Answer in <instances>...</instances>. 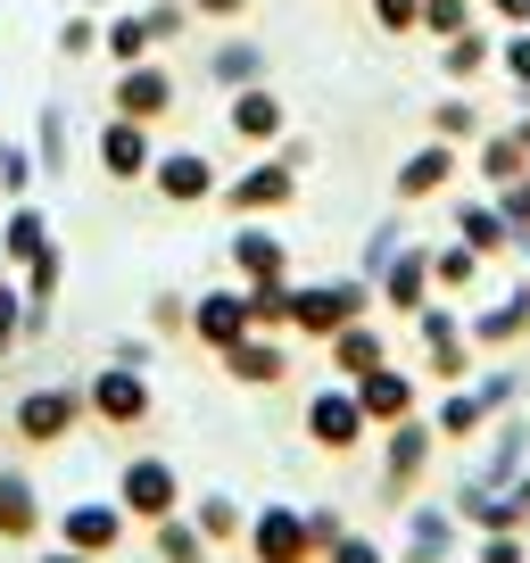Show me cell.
<instances>
[{
	"label": "cell",
	"instance_id": "6",
	"mask_svg": "<svg viewBox=\"0 0 530 563\" xmlns=\"http://www.w3.org/2000/svg\"><path fill=\"white\" fill-rule=\"evenodd\" d=\"M431 456H440V431H431V415H407L382 431V497L389 506H407L415 489H423Z\"/></svg>",
	"mask_w": 530,
	"mask_h": 563
},
{
	"label": "cell",
	"instance_id": "28",
	"mask_svg": "<svg viewBox=\"0 0 530 563\" xmlns=\"http://www.w3.org/2000/svg\"><path fill=\"white\" fill-rule=\"evenodd\" d=\"M323 356H332V382H356V373H373V365L389 356L382 316H356V323H340V332L323 340Z\"/></svg>",
	"mask_w": 530,
	"mask_h": 563
},
{
	"label": "cell",
	"instance_id": "30",
	"mask_svg": "<svg viewBox=\"0 0 530 563\" xmlns=\"http://www.w3.org/2000/svg\"><path fill=\"white\" fill-rule=\"evenodd\" d=\"M42 249H51V216H42L34 199H9V216H0V257H9V274L34 265Z\"/></svg>",
	"mask_w": 530,
	"mask_h": 563
},
{
	"label": "cell",
	"instance_id": "8",
	"mask_svg": "<svg viewBox=\"0 0 530 563\" xmlns=\"http://www.w3.org/2000/svg\"><path fill=\"white\" fill-rule=\"evenodd\" d=\"M299 422H307V440H316L323 456H356L365 440H382V431L365 422V406H356V389H349V382H323L316 398H307V415H299Z\"/></svg>",
	"mask_w": 530,
	"mask_h": 563
},
{
	"label": "cell",
	"instance_id": "5",
	"mask_svg": "<svg viewBox=\"0 0 530 563\" xmlns=\"http://www.w3.org/2000/svg\"><path fill=\"white\" fill-rule=\"evenodd\" d=\"M150 191H158L166 208H216V191H224V166H216L199 141H158Z\"/></svg>",
	"mask_w": 530,
	"mask_h": 563
},
{
	"label": "cell",
	"instance_id": "34",
	"mask_svg": "<svg viewBox=\"0 0 530 563\" xmlns=\"http://www.w3.org/2000/svg\"><path fill=\"white\" fill-rule=\"evenodd\" d=\"M183 514L199 522V539H208V547H241V530H249V506L232 489H199V506H183Z\"/></svg>",
	"mask_w": 530,
	"mask_h": 563
},
{
	"label": "cell",
	"instance_id": "53",
	"mask_svg": "<svg viewBox=\"0 0 530 563\" xmlns=\"http://www.w3.org/2000/svg\"><path fill=\"white\" fill-rule=\"evenodd\" d=\"M307 539H316V555L340 547V539H349V514H340V506H307Z\"/></svg>",
	"mask_w": 530,
	"mask_h": 563
},
{
	"label": "cell",
	"instance_id": "36",
	"mask_svg": "<svg viewBox=\"0 0 530 563\" xmlns=\"http://www.w3.org/2000/svg\"><path fill=\"white\" fill-rule=\"evenodd\" d=\"M481 265H489L481 249L440 241V249H431V290H440V299H473V290H481Z\"/></svg>",
	"mask_w": 530,
	"mask_h": 563
},
{
	"label": "cell",
	"instance_id": "16",
	"mask_svg": "<svg viewBox=\"0 0 530 563\" xmlns=\"http://www.w3.org/2000/svg\"><path fill=\"white\" fill-rule=\"evenodd\" d=\"M224 124H232V141H241V150H283V141H290V108H283V91H274V84L232 91V100H224Z\"/></svg>",
	"mask_w": 530,
	"mask_h": 563
},
{
	"label": "cell",
	"instance_id": "18",
	"mask_svg": "<svg viewBox=\"0 0 530 563\" xmlns=\"http://www.w3.org/2000/svg\"><path fill=\"white\" fill-rule=\"evenodd\" d=\"M464 340H473L481 356H506V349H522V340H530V282H514L506 299L473 307V316H464Z\"/></svg>",
	"mask_w": 530,
	"mask_h": 563
},
{
	"label": "cell",
	"instance_id": "11",
	"mask_svg": "<svg viewBox=\"0 0 530 563\" xmlns=\"http://www.w3.org/2000/svg\"><path fill=\"white\" fill-rule=\"evenodd\" d=\"M183 100L175 67L166 58H142V67H117V84H108V117H133V124H166Z\"/></svg>",
	"mask_w": 530,
	"mask_h": 563
},
{
	"label": "cell",
	"instance_id": "40",
	"mask_svg": "<svg viewBox=\"0 0 530 563\" xmlns=\"http://www.w3.org/2000/svg\"><path fill=\"white\" fill-rule=\"evenodd\" d=\"M241 299L257 332H290V282H241Z\"/></svg>",
	"mask_w": 530,
	"mask_h": 563
},
{
	"label": "cell",
	"instance_id": "46",
	"mask_svg": "<svg viewBox=\"0 0 530 563\" xmlns=\"http://www.w3.org/2000/svg\"><path fill=\"white\" fill-rule=\"evenodd\" d=\"M18 340H25V290H18V274L0 282V365L18 356Z\"/></svg>",
	"mask_w": 530,
	"mask_h": 563
},
{
	"label": "cell",
	"instance_id": "9",
	"mask_svg": "<svg viewBox=\"0 0 530 563\" xmlns=\"http://www.w3.org/2000/svg\"><path fill=\"white\" fill-rule=\"evenodd\" d=\"M51 530H58V547H75V555L108 563L124 539H133V514H124L117 497H75L67 514H51Z\"/></svg>",
	"mask_w": 530,
	"mask_h": 563
},
{
	"label": "cell",
	"instance_id": "20",
	"mask_svg": "<svg viewBox=\"0 0 530 563\" xmlns=\"http://www.w3.org/2000/svg\"><path fill=\"white\" fill-rule=\"evenodd\" d=\"M373 299H382V316H398V323H407V316H415L423 299H440V290H431V249H423V241H407L398 257L382 265V282H373Z\"/></svg>",
	"mask_w": 530,
	"mask_h": 563
},
{
	"label": "cell",
	"instance_id": "44",
	"mask_svg": "<svg viewBox=\"0 0 530 563\" xmlns=\"http://www.w3.org/2000/svg\"><path fill=\"white\" fill-rule=\"evenodd\" d=\"M142 18H150V42H158V51H175V42L199 25V18H191V0H150Z\"/></svg>",
	"mask_w": 530,
	"mask_h": 563
},
{
	"label": "cell",
	"instance_id": "27",
	"mask_svg": "<svg viewBox=\"0 0 530 563\" xmlns=\"http://www.w3.org/2000/svg\"><path fill=\"white\" fill-rule=\"evenodd\" d=\"M224 373L241 389H274V382H290V349H283V332H249V340H232L224 349Z\"/></svg>",
	"mask_w": 530,
	"mask_h": 563
},
{
	"label": "cell",
	"instance_id": "35",
	"mask_svg": "<svg viewBox=\"0 0 530 563\" xmlns=\"http://www.w3.org/2000/svg\"><path fill=\"white\" fill-rule=\"evenodd\" d=\"M100 58H117V67H142V58H158V42H150V18H142V9H108Z\"/></svg>",
	"mask_w": 530,
	"mask_h": 563
},
{
	"label": "cell",
	"instance_id": "42",
	"mask_svg": "<svg viewBox=\"0 0 530 563\" xmlns=\"http://www.w3.org/2000/svg\"><path fill=\"white\" fill-rule=\"evenodd\" d=\"M464 25H481V0H423V42H456Z\"/></svg>",
	"mask_w": 530,
	"mask_h": 563
},
{
	"label": "cell",
	"instance_id": "26",
	"mask_svg": "<svg viewBox=\"0 0 530 563\" xmlns=\"http://www.w3.org/2000/svg\"><path fill=\"white\" fill-rule=\"evenodd\" d=\"M423 415H431V431H440V448H473L481 440V431H489V406H481V389L473 382H456V389H440V398H431L423 406Z\"/></svg>",
	"mask_w": 530,
	"mask_h": 563
},
{
	"label": "cell",
	"instance_id": "55",
	"mask_svg": "<svg viewBox=\"0 0 530 563\" xmlns=\"http://www.w3.org/2000/svg\"><path fill=\"white\" fill-rule=\"evenodd\" d=\"M481 18H489L497 34H514V25H530V0H481Z\"/></svg>",
	"mask_w": 530,
	"mask_h": 563
},
{
	"label": "cell",
	"instance_id": "41",
	"mask_svg": "<svg viewBox=\"0 0 530 563\" xmlns=\"http://www.w3.org/2000/svg\"><path fill=\"white\" fill-rule=\"evenodd\" d=\"M42 191V166L25 141H0V199H34Z\"/></svg>",
	"mask_w": 530,
	"mask_h": 563
},
{
	"label": "cell",
	"instance_id": "59",
	"mask_svg": "<svg viewBox=\"0 0 530 563\" xmlns=\"http://www.w3.org/2000/svg\"><path fill=\"white\" fill-rule=\"evenodd\" d=\"M506 489H514V497H522V506H530V464H522V473H514V481H506Z\"/></svg>",
	"mask_w": 530,
	"mask_h": 563
},
{
	"label": "cell",
	"instance_id": "25",
	"mask_svg": "<svg viewBox=\"0 0 530 563\" xmlns=\"http://www.w3.org/2000/svg\"><path fill=\"white\" fill-rule=\"evenodd\" d=\"M481 440H489V456L473 464V481H481V489H506V481L530 464V422H522V406H514V415H497Z\"/></svg>",
	"mask_w": 530,
	"mask_h": 563
},
{
	"label": "cell",
	"instance_id": "58",
	"mask_svg": "<svg viewBox=\"0 0 530 563\" xmlns=\"http://www.w3.org/2000/svg\"><path fill=\"white\" fill-rule=\"evenodd\" d=\"M42 563H91V555H75V547H42Z\"/></svg>",
	"mask_w": 530,
	"mask_h": 563
},
{
	"label": "cell",
	"instance_id": "38",
	"mask_svg": "<svg viewBox=\"0 0 530 563\" xmlns=\"http://www.w3.org/2000/svg\"><path fill=\"white\" fill-rule=\"evenodd\" d=\"M67 158H75L67 108H42V117H34V166H42V183H67Z\"/></svg>",
	"mask_w": 530,
	"mask_h": 563
},
{
	"label": "cell",
	"instance_id": "17",
	"mask_svg": "<svg viewBox=\"0 0 530 563\" xmlns=\"http://www.w3.org/2000/svg\"><path fill=\"white\" fill-rule=\"evenodd\" d=\"M199 75L232 100V91H249V84H274V51H265V42H249V34H224V42H208V51H199Z\"/></svg>",
	"mask_w": 530,
	"mask_h": 563
},
{
	"label": "cell",
	"instance_id": "63",
	"mask_svg": "<svg viewBox=\"0 0 530 563\" xmlns=\"http://www.w3.org/2000/svg\"><path fill=\"white\" fill-rule=\"evenodd\" d=\"M0 282H9V257H0Z\"/></svg>",
	"mask_w": 530,
	"mask_h": 563
},
{
	"label": "cell",
	"instance_id": "64",
	"mask_svg": "<svg viewBox=\"0 0 530 563\" xmlns=\"http://www.w3.org/2000/svg\"><path fill=\"white\" fill-rule=\"evenodd\" d=\"M522 100H530V91H522Z\"/></svg>",
	"mask_w": 530,
	"mask_h": 563
},
{
	"label": "cell",
	"instance_id": "24",
	"mask_svg": "<svg viewBox=\"0 0 530 563\" xmlns=\"http://www.w3.org/2000/svg\"><path fill=\"white\" fill-rule=\"evenodd\" d=\"M448 506H456V522L473 530V539H489V530H530V506L514 489H481V481H464Z\"/></svg>",
	"mask_w": 530,
	"mask_h": 563
},
{
	"label": "cell",
	"instance_id": "3",
	"mask_svg": "<svg viewBox=\"0 0 530 563\" xmlns=\"http://www.w3.org/2000/svg\"><path fill=\"white\" fill-rule=\"evenodd\" d=\"M290 199H299V166L283 158V150H249L241 175H224V191H216V208L241 224V216H283Z\"/></svg>",
	"mask_w": 530,
	"mask_h": 563
},
{
	"label": "cell",
	"instance_id": "32",
	"mask_svg": "<svg viewBox=\"0 0 530 563\" xmlns=\"http://www.w3.org/2000/svg\"><path fill=\"white\" fill-rule=\"evenodd\" d=\"M423 124H431V141H456V150H473V141L489 133V117H481V100L464 84H448V100H431Z\"/></svg>",
	"mask_w": 530,
	"mask_h": 563
},
{
	"label": "cell",
	"instance_id": "60",
	"mask_svg": "<svg viewBox=\"0 0 530 563\" xmlns=\"http://www.w3.org/2000/svg\"><path fill=\"white\" fill-rule=\"evenodd\" d=\"M514 257H522V282H530V241H514Z\"/></svg>",
	"mask_w": 530,
	"mask_h": 563
},
{
	"label": "cell",
	"instance_id": "52",
	"mask_svg": "<svg viewBox=\"0 0 530 563\" xmlns=\"http://www.w3.org/2000/svg\"><path fill=\"white\" fill-rule=\"evenodd\" d=\"M150 332H191V299H183V290H158V299H150Z\"/></svg>",
	"mask_w": 530,
	"mask_h": 563
},
{
	"label": "cell",
	"instance_id": "51",
	"mask_svg": "<svg viewBox=\"0 0 530 563\" xmlns=\"http://www.w3.org/2000/svg\"><path fill=\"white\" fill-rule=\"evenodd\" d=\"M497 208H506V224H514V241H530V166H522V183H506V191H489Z\"/></svg>",
	"mask_w": 530,
	"mask_h": 563
},
{
	"label": "cell",
	"instance_id": "22",
	"mask_svg": "<svg viewBox=\"0 0 530 563\" xmlns=\"http://www.w3.org/2000/svg\"><path fill=\"white\" fill-rule=\"evenodd\" d=\"M42 530H51V506H42L34 473H25V464H0V539H9V547H34Z\"/></svg>",
	"mask_w": 530,
	"mask_h": 563
},
{
	"label": "cell",
	"instance_id": "47",
	"mask_svg": "<svg viewBox=\"0 0 530 563\" xmlns=\"http://www.w3.org/2000/svg\"><path fill=\"white\" fill-rule=\"evenodd\" d=\"M497 75H506L514 91H530V25H514V34H497Z\"/></svg>",
	"mask_w": 530,
	"mask_h": 563
},
{
	"label": "cell",
	"instance_id": "21",
	"mask_svg": "<svg viewBox=\"0 0 530 563\" xmlns=\"http://www.w3.org/2000/svg\"><path fill=\"white\" fill-rule=\"evenodd\" d=\"M257 323H249V299H241V282H224V290H199L191 299V340L208 356H224L232 340H249Z\"/></svg>",
	"mask_w": 530,
	"mask_h": 563
},
{
	"label": "cell",
	"instance_id": "56",
	"mask_svg": "<svg viewBox=\"0 0 530 563\" xmlns=\"http://www.w3.org/2000/svg\"><path fill=\"white\" fill-rule=\"evenodd\" d=\"M108 365H133V373H150V340H142V332H124L117 349H108Z\"/></svg>",
	"mask_w": 530,
	"mask_h": 563
},
{
	"label": "cell",
	"instance_id": "31",
	"mask_svg": "<svg viewBox=\"0 0 530 563\" xmlns=\"http://www.w3.org/2000/svg\"><path fill=\"white\" fill-rule=\"evenodd\" d=\"M522 166H530V150L506 133V124H489V133L473 141V183H489V191H506V183H522Z\"/></svg>",
	"mask_w": 530,
	"mask_h": 563
},
{
	"label": "cell",
	"instance_id": "23",
	"mask_svg": "<svg viewBox=\"0 0 530 563\" xmlns=\"http://www.w3.org/2000/svg\"><path fill=\"white\" fill-rule=\"evenodd\" d=\"M18 290H25V340H42L58 316V290H67V249L51 241L34 265H18Z\"/></svg>",
	"mask_w": 530,
	"mask_h": 563
},
{
	"label": "cell",
	"instance_id": "50",
	"mask_svg": "<svg viewBox=\"0 0 530 563\" xmlns=\"http://www.w3.org/2000/svg\"><path fill=\"white\" fill-rule=\"evenodd\" d=\"M316 563H389V547H382V539H365V530H349V539H340V547H323Z\"/></svg>",
	"mask_w": 530,
	"mask_h": 563
},
{
	"label": "cell",
	"instance_id": "10",
	"mask_svg": "<svg viewBox=\"0 0 530 563\" xmlns=\"http://www.w3.org/2000/svg\"><path fill=\"white\" fill-rule=\"evenodd\" d=\"M241 547H249V563H316V539H307V506H283V497L249 506Z\"/></svg>",
	"mask_w": 530,
	"mask_h": 563
},
{
	"label": "cell",
	"instance_id": "7",
	"mask_svg": "<svg viewBox=\"0 0 530 563\" xmlns=\"http://www.w3.org/2000/svg\"><path fill=\"white\" fill-rule=\"evenodd\" d=\"M84 406H91L100 431H142V422L158 415V389H150V373H133V365H100L84 382Z\"/></svg>",
	"mask_w": 530,
	"mask_h": 563
},
{
	"label": "cell",
	"instance_id": "57",
	"mask_svg": "<svg viewBox=\"0 0 530 563\" xmlns=\"http://www.w3.org/2000/svg\"><path fill=\"white\" fill-rule=\"evenodd\" d=\"M506 133H514V141L530 150V100H522V117H506Z\"/></svg>",
	"mask_w": 530,
	"mask_h": 563
},
{
	"label": "cell",
	"instance_id": "61",
	"mask_svg": "<svg viewBox=\"0 0 530 563\" xmlns=\"http://www.w3.org/2000/svg\"><path fill=\"white\" fill-rule=\"evenodd\" d=\"M75 9H91V18H100V9H117V0H75Z\"/></svg>",
	"mask_w": 530,
	"mask_h": 563
},
{
	"label": "cell",
	"instance_id": "48",
	"mask_svg": "<svg viewBox=\"0 0 530 563\" xmlns=\"http://www.w3.org/2000/svg\"><path fill=\"white\" fill-rule=\"evenodd\" d=\"M473 563H530V530H489V539H473Z\"/></svg>",
	"mask_w": 530,
	"mask_h": 563
},
{
	"label": "cell",
	"instance_id": "4",
	"mask_svg": "<svg viewBox=\"0 0 530 563\" xmlns=\"http://www.w3.org/2000/svg\"><path fill=\"white\" fill-rule=\"evenodd\" d=\"M117 506L133 514V530H150V522H166V514H183V506H191V489H183V464H175V456H124Z\"/></svg>",
	"mask_w": 530,
	"mask_h": 563
},
{
	"label": "cell",
	"instance_id": "43",
	"mask_svg": "<svg viewBox=\"0 0 530 563\" xmlns=\"http://www.w3.org/2000/svg\"><path fill=\"white\" fill-rule=\"evenodd\" d=\"M473 389H481V406H489V415H514V406H522V373H514V365H481Z\"/></svg>",
	"mask_w": 530,
	"mask_h": 563
},
{
	"label": "cell",
	"instance_id": "45",
	"mask_svg": "<svg viewBox=\"0 0 530 563\" xmlns=\"http://www.w3.org/2000/svg\"><path fill=\"white\" fill-rule=\"evenodd\" d=\"M365 18L382 25L389 42H407V34H423V0H365Z\"/></svg>",
	"mask_w": 530,
	"mask_h": 563
},
{
	"label": "cell",
	"instance_id": "14",
	"mask_svg": "<svg viewBox=\"0 0 530 563\" xmlns=\"http://www.w3.org/2000/svg\"><path fill=\"white\" fill-rule=\"evenodd\" d=\"M349 389H356V406H365L373 431H389V422H407V415H423V382H415L398 356H382L373 373H356Z\"/></svg>",
	"mask_w": 530,
	"mask_h": 563
},
{
	"label": "cell",
	"instance_id": "12",
	"mask_svg": "<svg viewBox=\"0 0 530 563\" xmlns=\"http://www.w3.org/2000/svg\"><path fill=\"white\" fill-rule=\"evenodd\" d=\"M108 183H150L158 166V124H133V117H100V141H91Z\"/></svg>",
	"mask_w": 530,
	"mask_h": 563
},
{
	"label": "cell",
	"instance_id": "39",
	"mask_svg": "<svg viewBox=\"0 0 530 563\" xmlns=\"http://www.w3.org/2000/svg\"><path fill=\"white\" fill-rule=\"evenodd\" d=\"M473 356H481V349H473V340H464V332H456V340H431V349H423V382H440V389L473 382V373H481Z\"/></svg>",
	"mask_w": 530,
	"mask_h": 563
},
{
	"label": "cell",
	"instance_id": "1",
	"mask_svg": "<svg viewBox=\"0 0 530 563\" xmlns=\"http://www.w3.org/2000/svg\"><path fill=\"white\" fill-rule=\"evenodd\" d=\"M356 316H382V299H373L365 274H332V282H290V332L299 340H332L340 323Z\"/></svg>",
	"mask_w": 530,
	"mask_h": 563
},
{
	"label": "cell",
	"instance_id": "33",
	"mask_svg": "<svg viewBox=\"0 0 530 563\" xmlns=\"http://www.w3.org/2000/svg\"><path fill=\"white\" fill-rule=\"evenodd\" d=\"M489 67H497V34H489V25H464L456 42H440V75H448V84L473 91V75H489Z\"/></svg>",
	"mask_w": 530,
	"mask_h": 563
},
{
	"label": "cell",
	"instance_id": "62",
	"mask_svg": "<svg viewBox=\"0 0 530 563\" xmlns=\"http://www.w3.org/2000/svg\"><path fill=\"white\" fill-rule=\"evenodd\" d=\"M340 9H365V0H340Z\"/></svg>",
	"mask_w": 530,
	"mask_h": 563
},
{
	"label": "cell",
	"instance_id": "15",
	"mask_svg": "<svg viewBox=\"0 0 530 563\" xmlns=\"http://www.w3.org/2000/svg\"><path fill=\"white\" fill-rule=\"evenodd\" d=\"M224 257H232V282H290V241L274 232V216H241Z\"/></svg>",
	"mask_w": 530,
	"mask_h": 563
},
{
	"label": "cell",
	"instance_id": "37",
	"mask_svg": "<svg viewBox=\"0 0 530 563\" xmlns=\"http://www.w3.org/2000/svg\"><path fill=\"white\" fill-rule=\"evenodd\" d=\"M150 555L158 563H216V547L199 539L191 514H166V522H150Z\"/></svg>",
	"mask_w": 530,
	"mask_h": 563
},
{
	"label": "cell",
	"instance_id": "19",
	"mask_svg": "<svg viewBox=\"0 0 530 563\" xmlns=\"http://www.w3.org/2000/svg\"><path fill=\"white\" fill-rule=\"evenodd\" d=\"M456 547H464L456 506H415V497H407V539H398L389 563H456Z\"/></svg>",
	"mask_w": 530,
	"mask_h": 563
},
{
	"label": "cell",
	"instance_id": "2",
	"mask_svg": "<svg viewBox=\"0 0 530 563\" xmlns=\"http://www.w3.org/2000/svg\"><path fill=\"white\" fill-rule=\"evenodd\" d=\"M84 422H91L84 382H34L18 406H9V440L18 448H67Z\"/></svg>",
	"mask_w": 530,
	"mask_h": 563
},
{
	"label": "cell",
	"instance_id": "54",
	"mask_svg": "<svg viewBox=\"0 0 530 563\" xmlns=\"http://www.w3.org/2000/svg\"><path fill=\"white\" fill-rule=\"evenodd\" d=\"M249 9H257V0H191V18H199V25H241Z\"/></svg>",
	"mask_w": 530,
	"mask_h": 563
},
{
	"label": "cell",
	"instance_id": "13",
	"mask_svg": "<svg viewBox=\"0 0 530 563\" xmlns=\"http://www.w3.org/2000/svg\"><path fill=\"white\" fill-rule=\"evenodd\" d=\"M456 175H464V150H456V141H431V133H423L407 158H398L389 191H398V208H423V199H440Z\"/></svg>",
	"mask_w": 530,
	"mask_h": 563
},
{
	"label": "cell",
	"instance_id": "49",
	"mask_svg": "<svg viewBox=\"0 0 530 563\" xmlns=\"http://www.w3.org/2000/svg\"><path fill=\"white\" fill-rule=\"evenodd\" d=\"M58 51H67V58H100V18H91V9H75V18L58 25Z\"/></svg>",
	"mask_w": 530,
	"mask_h": 563
},
{
	"label": "cell",
	"instance_id": "29",
	"mask_svg": "<svg viewBox=\"0 0 530 563\" xmlns=\"http://www.w3.org/2000/svg\"><path fill=\"white\" fill-rule=\"evenodd\" d=\"M456 241L481 249V257H514V224H506V208H497L489 191H481V199H456Z\"/></svg>",
	"mask_w": 530,
	"mask_h": 563
}]
</instances>
